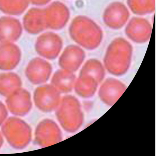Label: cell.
Masks as SVG:
<instances>
[{"mask_svg":"<svg viewBox=\"0 0 156 156\" xmlns=\"http://www.w3.org/2000/svg\"><path fill=\"white\" fill-rule=\"evenodd\" d=\"M21 23L18 19L10 16L0 18V43L15 42L22 33Z\"/></svg>","mask_w":156,"mask_h":156,"instance_id":"5","label":"cell"},{"mask_svg":"<svg viewBox=\"0 0 156 156\" xmlns=\"http://www.w3.org/2000/svg\"><path fill=\"white\" fill-rule=\"evenodd\" d=\"M127 3L132 11L137 15L150 14L155 9V0H127Z\"/></svg>","mask_w":156,"mask_h":156,"instance_id":"8","label":"cell"},{"mask_svg":"<svg viewBox=\"0 0 156 156\" xmlns=\"http://www.w3.org/2000/svg\"><path fill=\"white\" fill-rule=\"evenodd\" d=\"M29 0H0V11L12 16L20 15L28 7Z\"/></svg>","mask_w":156,"mask_h":156,"instance_id":"6","label":"cell"},{"mask_svg":"<svg viewBox=\"0 0 156 156\" xmlns=\"http://www.w3.org/2000/svg\"><path fill=\"white\" fill-rule=\"evenodd\" d=\"M130 14L126 6L119 2H115L109 5L103 14V20L109 27L119 29L127 23Z\"/></svg>","mask_w":156,"mask_h":156,"instance_id":"2","label":"cell"},{"mask_svg":"<svg viewBox=\"0 0 156 156\" xmlns=\"http://www.w3.org/2000/svg\"><path fill=\"white\" fill-rule=\"evenodd\" d=\"M152 27L149 22L145 19L134 17L129 22L126 29L127 37L133 42L144 43L150 39Z\"/></svg>","mask_w":156,"mask_h":156,"instance_id":"3","label":"cell"},{"mask_svg":"<svg viewBox=\"0 0 156 156\" xmlns=\"http://www.w3.org/2000/svg\"><path fill=\"white\" fill-rule=\"evenodd\" d=\"M22 80L19 76L14 73L0 74V93L6 94L20 87Z\"/></svg>","mask_w":156,"mask_h":156,"instance_id":"7","label":"cell"},{"mask_svg":"<svg viewBox=\"0 0 156 156\" xmlns=\"http://www.w3.org/2000/svg\"><path fill=\"white\" fill-rule=\"evenodd\" d=\"M133 48L126 39L119 37L108 45L104 60L105 67L111 74L120 76L128 70L131 62Z\"/></svg>","mask_w":156,"mask_h":156,"instance_id":"1","label":"cell"},{"mask_svg":"<svg viewBox=\"0 0 156 156\" xmlns=\"http://www.w3.org/2000/svg\"><path fill=\"white\" fill-rule=\"evenodd\" d=\"M84 73L86 75L90 76L99 83L104 79L105 75V69L101 62L96 59L89 60L84 69Z\"/></svg>","mask_w":156,"mask_h":156,"instance_id":"9","label":"cell"},{"mask_svg":"<svg viewBox=\"0 0 156 156\" xmlns=\"http://www.w3.org/2000/svg\"><path fill=\"white\" fill-rule=\"evenodd\" d=\"M21 52L19 47L13 43H0V70L14 69L19 64Z\"/></svg>","mask_w":156,"mask_h":156,"instance_id":"4","label":"cell"}]
</instances>
